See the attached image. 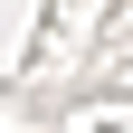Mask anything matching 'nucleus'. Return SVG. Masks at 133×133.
<instances>
[]
</instances>
